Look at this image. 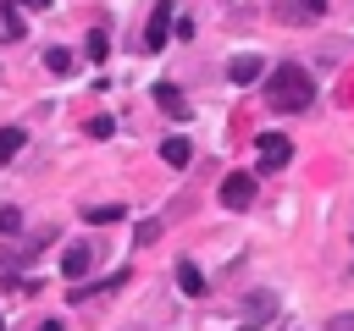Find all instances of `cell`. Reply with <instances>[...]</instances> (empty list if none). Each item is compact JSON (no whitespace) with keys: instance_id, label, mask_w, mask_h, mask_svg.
Here are the masks:
<instances>
[{"instance_id":"603a6c76","label":"cell","mask_w":354,"mask_h":331,"mask_svg":"<svg viewBox=\"0 0 354 331\" xmlns=\"http://www.w3.org/2000/svg\"><path fill=\"white\" fill-rule=\"evenodd\" d=\"M0 331H6V320H0Z\"/></svg>"},{"instance_id":"4fadbf2b","label":"cell","mask_w":354,"mask_h":331,"mask_svg":"<svg viewBox=\"0 0 354 331\" xmlns=\"http://www.w3.org/2000/svg\"><path fill=\"white\" fill-rule=\"evenodd\" d=\"M111 55V39H105V28H94L88 33V61H105Z\"/></svg>"},{"instance_id":"52a82bcc","label":"cell","mask_w":354,"mask_h":331,"mask_svg":"<svg viewBox=\"0 0 354 331\" xmlns=\"http://www.w3.org/2000/svg\"><path fill=\"white\" fill-rule=\"evenodd\" d=\"M155 105H160L166 116H188V99H183L177 83H155Z\"/></svg>"},{"instance_id":"7a4b0ae2","label":"cell","mask_w":354,"mask_h":331,"mask_svg":"<svg viewBox=\"0 0 354 331\" xmlns=\"http://www.w3.org/2000/svg\"><path fill=\"white\" fill-rule=\"evenodd\" d=\"M221 204H227V210H249V204H254V177H249V171L221 177Z\"/></svg>"},{"instance_id":"30bf717a","label":"cell","mask_w":354,"mask_h":331,"mask_svg":"<svg viewBox=\"0 0 354 331\" xmlns=\"http://www.w3.org/2000/svg\"><path fill=\"white\" fill-rule=\"evenodd\" d=\"M177 287H183L188 298H199V292H205V276H199V265H177Z\"/></svg>"},{"instance_id":"ac0fdd59","label":"cell","mask_w":354,"mask_h":331,"mask_svg":"<svg viewBox=\"0 0 354 331\" xmlns=\"http://www.w3.org/2000/svg\"><path fill=\"white\" fill-rule=\"evenodd\" d=\"M111 132H116L111 116H94V121H88V138H111Z\"/></svg>"},{"instance_id":"9c48e42d","label":"cell","mask_w":354,"mask_h":331,"mask_svg":"<svg viewBox=\"0 0 354 331\" xmlns=\"http://www.w3.org/2000/svg\"><path fill=\"white\" fill-rule=\"evenodd\" d=\"M188 154H194V149H188V138H166V143H160V160H166V166H177V171L188 166Z\"/></svg>"},{"instance_id":"8992f818","label":"cell","mask_w":354,"mask_h":331,"mask_svg":"<svg viewBox=\"0 0 354 331\" xmlns=\"http://www.w3.org/2000/svg\"><path fill=\"white\" fill-rule=\"evenodd\" d=\"M271 314H277V292H249V298H243V320H249V325H266Z\"/></svg>"},{"instance_id":"9a60e30c","label":"cell","mask_w":354,"mask_h":331,"mask_svg":"<svg viewBox=\"0 0 354 331\" xmlns=\"http://www.w3.org/2000/svg\"><path fill=\"white\" fill-rule=\"evenodd\" d=\"M17 232H22V215L11 204H0V237H17Z\"/></svg>"},{"instance_id":"ffe728a7","label":"cell","mask_w":354,"mask_h":331,"mask_svg":"<svg viewBox=\"0 0 354 331\" xmlns=\"http://www.w3.org/2000/svg\"><path fill=\"white\" fill-rule=\"evenodd\" d=\"M304 6H310V11H315V17H321V11H326V0H304Z\"/></svg>"},{"instance_id":"ba28073f","label":"cell","mask_w":354,"mask_h":331,"mask_svg":"<svg viewBox=\"0 0 354 331\" xmlns=\"http://www.w3.org/2000/svg\"><path fill=\"white\" fill-rule=\"evenodd\" d=\"M227 77H232V83H254V77H260V55H238V61L227 66Z\"/></svg>"},{"instance_id":"7c38bea8","label":"cell","mask_w":354,"mask_h":331,"mask_svg":"<svg viewBox=\"0 0 354 331\" xmlns=\"http://www.w3.org/2000/svg\"><path fill=\"white\" fill-rule=\"evenodd\" d=\"M17 149H22V127H0V166H6Z\"/></svg>"},{"instance_id":"277c9868","label":"cell","mask_w":354,"mask_h":331,"mask_svg":"<svg viewBox=\"0 0 354 331\" xmlns=\"http://www.w3.org/2000/svg\"><path fill=\"white\" fill-rule=\"evenodd\" d=\"M288 160H293V143H288L282 132H266V138H260V166H266V171H282Z\"/></svg>"},{"instance_id":"5b68a950","label":"cell","mask_w":354,"mask_h":331,"mask_svg":"<svg viewBox=\"0 0 354 331\" xmlns=\"http://www.w3.org/2000/svg\"><path fill=\"white\" fill-rule=\"evenodd\" d=\"M61 270H66L72 281H83V276L94 270V248H88V243H72V248H66V259H61Z\"/></svg>"},{"instance_id":"3957f363","label":"cell","mask_w":354,"mask_h":331,"mask_svg":"<svg viewBox=\"0 0 354 331\" xmlns=\"http://www.w3.org/2000/svg\"><path fill=\"white\" fill-rule=\"evenodd\" d=\"M166 39H171V0H155L149 28H144V50H166Z\"/></svg>"},{"instance_id":"d6986e66","label":"cell","mask_w":354,"mask_h":331,"mask_svg":"<svg viewBox=\"0 0 354 331\" xmlns=\"http://www.w3.org/2000/svg\"><path fill=\"white\" fill-rule=\"evenodd\" d=\"M326 331H354V314H332V320H326Z\"/></svg>"},{"instance_id":"44dd1931","label":"cell","mask_w":354,"mask_h":331,"mask_svg":"<svg viewBox=\"0 0 354 331\" xmlns=\"http://www.w3.org/2000/svg\"><path fill=\"white\" fill-rule=\"evenodd\" d=\"M39 331H61V320H44V325H39Z\"/></svg>"},{"instance_id":"8fae6325","label":"cell","mask_w":354,"mask_h":331,"mask_svg":"<svg viewBox=\"0 0 354 331\" xmlns=\"http://www.w3.org/2000/svg\"><path fill=\"white\" fill-rule=\"evenodd\" d=\"M277 17H282V22H310L315 11H310L304 0H277Z\"/></svg>"},{"instance_id":"e0dca14e","label":"cell","mask_w":354,"mask_h":331,"mask_svg":"<svg viewBox=\"0 0 354 331\" xmlns=\"http://www.w3.org/2000/svg\"><path fill=\"white\" fill-rule=\"evenodd\" d=\"M44 66H50V72H72V55H66V50H44Z\"/></svg>"},{"instance_id":"5bb4252c","label":"cell","mask_w":354,"mask_h":331,"mask_svg":"<svg viewBox=\"0 0 354 331\" xmlns=\"http://www.w3.org/2000/svg\"><path fill=\"white\" fill-rule=\"evenodd\" d=\"M83 221H94V226H111V221H122V204H100V210H88Z\"/></svg>"},{"instance_id":"2e32d148","label":"cell","mask_w":354,"mask_h":331,"mask_svg":"<svg viewBox=\"0 0 354 331\" xmlns=\"http://www.w3.org/2000/svg\"><path fill=\"white\" fill-rule=\"evenodd\" d=\"M0 28H6V33H11V39H17V33H22V17H17V11H11V0H0Z\"/></svg>"},{"instance_id":"7402d4cb","label":"cell","mask_w":354,"mask_h":331,"mask_svg":"<svg viewBox=\"0 0 354 331\" xmlns=\"http://www.w3.org/2000/svg\"><path fill=\"white\" fill-rule=\"evenodd\" d=\"M22 6H33V11H44V6H50V0H22Z\"/></svg>"},{"instance_id":"6da1fadb","label":"cell","mask_w":354,"mask_h":331,"mask_svg":"<svg viewBox=\"0 0 354 331\" xmlns=\"http://www.w3.org/2000/svg\"><path fill=\"white\" fill-rule=\"evenodd\" d=\"M266 99H271L277 110H310L315 83H310V72H304L299 61H282V66L266 77Z\"/></svg>"}]
</instances>
